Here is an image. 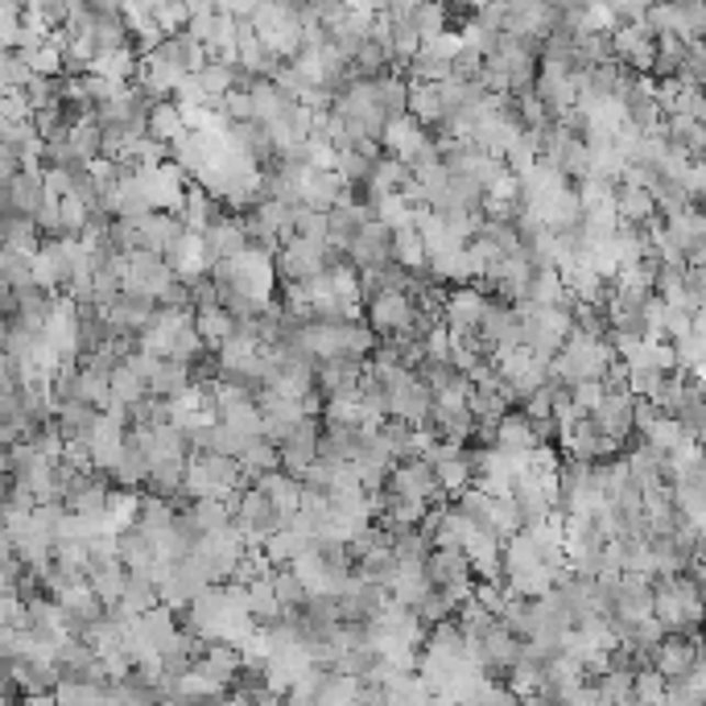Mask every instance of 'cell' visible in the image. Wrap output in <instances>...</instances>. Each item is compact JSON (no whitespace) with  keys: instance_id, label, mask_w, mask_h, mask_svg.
Masks as SVG:
<instances>
[{"instance_id":"cell-1","label":"cell","mask_w":706,"mask_h":706,"mask_svg":"<svg viewBox=\"0 0 706 706\" xmlns=\"http://www.w3.org/2000/svg\"><path fill=\"white\" fill-rule=\"evenodd\" d=\"M653 616L665 632H694L706 624V599L690 574H661L653 583Z\"/></svg>"},{"instance_id":"cell-2","label":"cell","mask_w":706,"mask_h":706,"mask_svg":"<svg viewBox=\"0 0 706 706\" xmlns=\"http://www.w3.org/2000/svg\"><path fill=\"white\" fill-rule=\"evenodd\" d=\"M706 657V640L698 637V632H670V637L661 640L653 649V670L670 682V686H677V682H686L690 673H694V665Z\"/></svg>"},{"instance_id":"cell-3","label":"cell","mask_w":706,"mask_h":706,"mask_svg":"<svg viewBox=\"0 0 706 706\" xmlns=\"http://www.w3.org/2000/svg\"><path fill=\"white\" fill-rule=\"evenodd\" d=\"M496 372L500 380L513 389L517 396V405H525L534 393H541L546 384H550V360H541L534 356L529 347H517V351H508V356H500L496 360Z\"/></svg>"},{"instance_id":"cell-4","label":"cell","mask_w":706,"mask_h":706,"mask_svg":"<svg viewBox=\"0 0 706 706\" xmlns=\"http://www.w3.org/2000/svg\"><path fill=\"white\" fill-rule=\"evenodd\" d=\"M173 281H178V277H173L170 260L149 253V248H141V253H133V257H124V293H145V298L161 302Z\"/></svg>"},{"instance_id":"cell-5","label":"cell","mask_w":706,"mask_h":706,"mask_svg":"<svg viewBox=\"0 0 706 706\" xmlns=\"http://www.w3.org/2000/svg\"><path fill=\"white\" fill-rule=\"evenodd\" d=\"M471 653H475V661L488 670V677H492V673H504V677H508V670H513L520 661V653H525V640H517L496 620L492 628H483L480 637L471 640Z\"/></svg>"},{"instance_id":"cell-6","label":"cell","mask_w":706,"mask_h":706,"mask_svg":"<svg viewBox=\"0 0 706 706\" xmlns=\"http://www.w3.org/2000/svg\"><path fill=\"white\" fill-rule=\"evenodd\" d=\"M389 492L410 496V500H417V504H447V492H442L438 471H434L430 459H410V463L393 467V475H389Z\"/></svg>"},{"instance_id":"cell-7","label":"cell","mask_w":706,"mask_h":706,"mask_svg":"<svg viewBox=\"0 0 706 706\" xmlns=\"http://www.w3.org/2000/svg\"><path fill=\"white\" fill-rule=\"evenodd\" d=\"M0 199H4V215H25V220H34L37 211L51 203L42 170H25L9 182H0Z\"/></svg>"},{"instance_id":"cell-8","label":"cell","mask_w":706,"mask_h":706,"mask_svg":"<svg viewBox=\"0 0 706 706\" xmlns=\"http://www.w3.org/2000/svg\"><path fill=\"white\" fill-rule=\"evenodd\" d=\"M318 442H323V417H306L293 438L281 447V471L293 475V480H302L314 463H318Z\"/></svg>"},{"instance_id":"cell-9","label":"cell","mask_w":706,"mask_h":706,"mask_svg":"<svg viewBox=\"0 0 706 706\" xmlns=\"http://www.w3.org/2000/svg\"><path fill=\"white\" fill-rule=\"evenodd\" d=\"M637 401L640 396L632 393V389H624V393H607L603 396V405L595 410V430L607 434V438H616V442H624L628 434L637 430Z\"/></svg>"},{"instance_id":"cell-10","label":"cell","mask_w":706,"mask_h":706,"mask_svg":"<svg viewBox=\"0 0 706 706\" xmlns=\"http://www.w3.org/2000/svg\"><path fill=\"white\" fill-rule=\"evenodd\" d=\"M157 311L161 306H157L154 298H145V293H121L112 306H104V318L116 335H141L157 318Z\"/></svg>"},{"instance_id":"cell-11","label":"cell","mask_w":706,"mask_h":706,"mask_svg":"<svg viewBox=\"0 0 706 706\" xmlns=\"http://www.w3.org/2000/svg\"><path fill=\"white\" fill-rule=\"evenodd\" d=\"M347 260H351L356 269H384V265H393V227L372 220V224L356 236V244L347 248Z\"/></svg>"},{"instance_id":"cell-12","label":"cell","mask_w":706,"mask_h":706,"mask_svg":"<svg viewBox=\"0 0 706 706\" xmlns=\"http://www.w3.org/2000/svg\"><path fill=\"white\" fill-rule=\"evenodd\" d=\"M203 248H208V260L220 265V260H236L244 257L253 244H248V232H244V220L240 215H224L203 232Z\"/></svg>"},{"instance_id":"cell-13","label":"cell","mask_w":706,"mask_h":706,"mask_svg":"<svg viewBox=\"0 0 706 706\" xmlns=\"http://www.w3.org/2000/svg\"><path fill=\"white\" fill-rule=\"evenodd\" d=\"M426 141H430V128H422L414 116H401V121H389L384 137H380V149L393 161H414V154Z\"/></svg>"},{"instance_id":"cell-14","label":"cell","mask_w":706,"mask_h":706,"mask_svg":"<svg viewBox=\"0 0 706 706\" xmlns=\"http://www.w3.org/2000/svg\"><path fill=\"white\" fill-rule=\"evenodd\" d=\"M194 670L203 673V677H211V682H220V686H236L244 673V653L240 649H232V645H208L203 653H199V661H194Z\"/></svg>"},{"instance_id":"cell-15","label":"cell","mask_w":706,"mask_h":706,"mask_svg":"<svg viewBox=\"0 0 706 706\" xmlns=\"http://www.w3.org/2000/svg\"><path fill=\"white\" fill-rule=\"evenodd\" d=\"M100 422H104V414L96 405H83V401L58 410V430L67 438V447H91V438L100 434Z\"/></svg>"},{"instance_id":"cell-16","label":"cell","mask_w":706,"mask_h":706,"mask_svg":"<svg viewBox=\"0 0 706 706\" xmlns=\"http://www.w3.org/2000/svg\"><path fill=\"white\" fill-rule=\"evenodd\" d=\"M141 232H145V248H149V253H157V257H170L173 248H178V244L190 236L187 224H182V215H170V211H157V215H149V220L141 224Z\"/></svg>"},{"instance_id":"cell-17","label":"cell","mask_w":706,"mask_h":706,"mask_svg":"<svg viewBox=\"0 0 706 706\" xmlns=\"http://www.w3.org/2000/svg\"><path fill=\"white\" fill-rule=\"evenodd\" d=\"M471 558H467V550H434L430 562H426V579H430L434 586H471Z\"/></svg>"},{"instance_id":"cell-18","label":"cell","mask_w":706,"mask_h":706,"mask_svg":"<svg viewBox=\"0 0 706 706\" xmlns=\"http://www.w3.org/2000/svg\"><path fill=\"white\" fill-rule=\"evenodd\" d=\"M224 203L211 194L208 187H199V182H190V190H187V203H182V224H187V232H194V236H203L215 220H224Z\"/></svg>"},{"instance_id":"cell-19","label":"cell","mask_w":706,"mask_h":706,"mask_svg":"<svg viewBox=\"0 0 706 706\" xmlns=\"http://www.w3.org/2000/svg\"><path fill=\"white\" fill-rule=\"evenodd\" d=\"M149 475H154V459H149V450L137 442V434L128 430V442H124L121 467L112 471V480H116V488H128V492H137V488H145V483H149Z\"/></svg>"},{"instance_id":"cell-20","label":"cell","mask_w":706,"mask_h":706,"mask_svg":"<svg viewBox=\"0 0 706 706\" xmlns=\"http://www.w3.org/2000/svg\"><path fill=\"white\" fill-rule=\"evenodd\" d=\"M496 450H504V455H534L537 450L534 422L520 414V410H508V414L500 417Z\"/></svg>"},{"instance_id":"cell-21","label":"cell","mask_w":706,"mask_h":706,"mask_svg":"<svg viewBox=\"0 0 706 706\" xmlns=\"http://www.w3.org/2000/svg\"><path fill=\"white\" fill-rule=\"evenodd\" d=\"M116 553H121V562H124L128 574H149L154 562H157V546L141 534L137 525H133V529H124V534H116Z\"/></svg>"},{"instance_id":"cell-22","label":"cell","mask_w":706,"mask_h":706,"mask_svg":"<svg viewBox=\"0 0 706 706\" xmlns=\"http://www.w3.org/2000/svg\"><path fill=\"white\" fill-rule=\"evenodd\" d=\"M410 116L422 128H442L447 121V104H442V87L430 83H410Z\"/></svg>"},{"instance_id":"cell-23","label":"cell","mask_w":706,"mask_h":706,"mask_svg":"<svg viewBox=\"0 0 706 706\" xmlns=\"http://www.w3.org/2000/svg\"><path fill=\"white\" fill-rule=\"evenodd\" d=\"M257 488L269 500H273L285 517L302 513V500H306V483H302V480H293V475H285V471H273V475H265Z\"/></svg>"},{"instance_id":"cell-24","label":"cell","mask_w":706,"mask_h":706,"mask_svg":"<svg viewBox=\"0 0 706 706\" xmlns=\"http://www.w3.org/2000/svg\"><path fill=\"white\" fill-rule=\"evenodd\" d=\"M616 211H620V224L640 227V224H657V203L649 190L637 187H620L616 190Z\"/></svg>"},{"instance_id":"cell-25","label":"cell","mask_w":706,"mask_h":706,"mask_svg":"<svg viewBox=\"0 0 706 706\" xmlns=\"http://www.w3.org/2000/svg\"><path fill=\"white\" fill-rule=\"evenodd\" d=\"M311 550H314V537L302 534V529H290V525H285V529L265 546V553H269V562H273V567H293L298 558H306Z\"/></svg>"},{"instance_id":"cell-26","label":"cell","mask_w":706,"mask_h":706,"mask_svg":"<svg viewBox=\"0 0 706 706\" xmlns=\"http://www.w3.org/2000/svg\"><path fill=\"white\" fill-rule=\"evenodd\" d=\"M393 260L410 273H422L430 265V253H426V240H422L417 227H396L393 232Z\"/></svg>"},{"instance_id":"cell-27","label":"cell","mask_w":706,"mask_h":706,"mask_svg":"<svg viewBox=\"0 0 706 706\" xmlns=\"http://www.w3.org/2000/svg\"><path fill=\"white\" fill-rule=\"evenodd\" d=\"M187 133L190 128L187 121H182V108L173 104V100H166V104H157L154 112H149V137L161 141V145H178Z\"/></svg>"},{"instance_id":"cell-28","label":"cell","mask_w":706,"mask_h":706,"mask_svg":"<svg viewBox=\"0 0 706 706\" xmlns=\"http://www.w3.org/2000/svg\"><path fill=\"white\" fill-rule=\"evenodd\" d=\"M194 327L203 335V344L220 351V347L236 335V318H232L224 306H208V311H194Z\"/></svg>"},{"instance_id":"cell-29","label":"cell","mask_w":706,"mask_h":706,"mask_svg":"<svg viewBox=\"0 0 706 706\" xmlns=\"http://www.w3.org/2000/svg\"><path fill=\"white\" fill-rule=\"evenodd\" d=\"M496 620L504 624L517 640L529 645V640H534V599H525V595H513V591H508V599H504Z\"/></svg>"},{"instance_id":"cell-30","label":"cell","mask_w":706,"mask_h":706,"mask_svg":"<svg viewBox=\"0 0 706 706\" xmlns=\"http://www.w3.org/2000/svg\"><path fill=\"white\" fill-rule=\"evenodd\" d=\"M190 384H194V372H190V363L166 360V363H161V372L154 377V384H149V393L161 396V401H178V396L187 393Z\"/></svg>"},{"instance_id":"cell-31","label":"cell","mask_w":706,"mask_h":706,"mask_svg":"<svg viewBox=\"0 0 706 706\" xmlns=\"http://www.w3.org/2000/svg\"><path fill=\"white\" fill-rule=\"evenodd\" d=\"M42 232H37L34 220H25V215H4V248H18L25 257H37L42 253Z\"/></svg>"},{"instance_id":"cell-32","label":"cell","mask_w":706,"mask_h":706,"mask_svg":"<svg viewBox=\"0 0 706 706\" xmlns=\"http://www.w3.org/2000/svg\"><path fill=\"white\" fill-rule=\"evenodd\" d=\"M273 591H277V599H281V607H285V612H298L302 603L311 599V591H306V583L298 579V570H293V567H277L273 570Z\"/></svg>"},{"instance_id":"cell-33","label":"cell","mask_w":706,"mask_h":706,"mask_svg":"<svg viewBox=\"0 0 706 706\" xmlns=\"http://www.w3.org/2000/svg\"><path fill=\"white\" fill-rule=\"evenodd\" d=\"M410 25L422 34V42H434L438 34H447V9L442 4H410Z\"/></svg>"},{"instance_id":"cell-34","label":"cell","mask_w":706,"mask_h":706,"mask_svg":"<svg viewBox=\"0 0 706 706\" xmlns=\"http://www.w3.org/2000/svg\"><path fill=\"white\" fill-rule=\"evenodd\" d=\"M58 706H104L108 703V686H91V682H63L54 690Z\"/></svg>"},{"instance_id":"cell-35","label":"cell","mask_w":706,"mask_h":706,"mask_svg":"<svg viewBox=\"0 0 706 706\" xmlns=\"http://www.w3.org/2000/svg\"><path fill=\"white\" fill-rule=\"evenodd\" d=\"M112 396H116V401H124V405L133 410L137 401H145V396H149V380H141L137 372L128 368V363H121V368L112 372Z\"/></svg>"},{"instance_id":"cell-36","label":"cell","mask_w":706,"mask_h":706,"mask_svg":"<svg viewBox=\"0 0 706 706\" xmlns=\"http://www.w3.org/2000/svg\"><path fill=\"white\" fill-rule=\"evenodd\" d=\"M372 211H377V220L384 227H414V208L401 199V194H389V199H380V203H372Z\"/></svg>"},{"instance_id":"cell-37","label":"cell","mask_w":706,"mask_h":706,"mask_svg":"<svg viewBox=\"0 0 706 706\" xmlns=\"http://www.w3.org/2000/svg\"><path fill=\"white\" fill-rule=\"evenodd\" d=\"M682 438H686V430H682V422H677V417H661L653 430L645 434V442H649L653 450H661V455H673Z\"/></svg>"},{"instance_id":"cell-38","label":"cell","mask_w":706,"mask_h":706,"mask_svg":"<svg viewBox=\"0 0 706 706\" xmlns=\"http://www.w3.org/2000/svg\"><path fill=\"white\" fill-rule=\"evenodd\" d=\"M637 703H670V682L653 665L637 670Z\"/></svg>"},{"instance_id":"cell-39","label":"cell","mask_w":706,"mask_h":706,"mask_svg":"<svg viewBox=\"0 0 706 706\" xmlns=\"http://www.w3.org/2000/svg\"><path fill=\"white\" fill-rule=\"evenodd\" d=\"M603 396H607V384H603V380H586L579 389H570V401H574V410L583 417H595V410L603 405Z\"/></svg>"},{"instance_id":"cell-40","label":"cell","mask_w":706,"mask_h":706,"mask_svg":"<svg viewBox=\"0 0 706 706\" xmlns=\"http://www.w3.org/2000/svg\"><path fill=\"white\" fill-rule=\"evenodd\" d=\"M224 112H227V121H232V124H253V121H257V108H253V91H240V87H236V91H232V96L224 100Z\"/></svg>"},{"instance_id":"cell-41","label":"cell","mask_w":706,"mask_h":706,"mask_svg":"<svg viewBox=\"0 0 706 706\" xmlns=\"http://www.w3.org/2000/svg\"><path fill=\"white\" fill-rule=\"evenodd\" d=\"M694 330H703V335H706V306H703L698 314H694Z\"/></svg>"},{"instance_id":"cell-42","label":"cell","mask_w":706,"mask_h":706,"mask_svg":"<svg viewBox=\"0 0 706 706\" xmlns=\"http://www.w3.org/2000/svg\"><path fill=\"white\" fill-rule=\"evenodd\" d=\"M637 706H670V703H637Z\"/></svg>"},{"instance_id":"cell-43","label":"cell","mask_w":706,"mask_h":706,"mask_svg":"<svg viewBox=\"0 0 706 706\" xmlns=\"http://www.w3.org/2000/svg\"><path fill=\"white\" fill-rule=\"evenodd\" d=\"M434 706H438V703H434Z\"/></svg>"}]
</instances>
